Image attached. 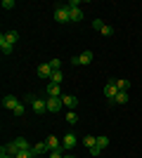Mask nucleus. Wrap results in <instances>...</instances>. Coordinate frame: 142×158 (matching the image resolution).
<instances>
[{"label": "nucleus", "mask_w": 142, "mask_h": 158, "mask_svg": "<svg viewBox=\"0 0 142 158\" xmlns=\"http://www.w3.org/2000/svg\"><path fill=\"white\" fill-rule=\"evenodd\" d=\"M54 21H59V24H69V21H71L67 5H57L54 7Z\"/></svg>", "instance_id": "f257e3e1"}, {"label": "nucleus", "mask_w": 142, "mask_h": 158, "mask_svg": "<svg viewBox=\"0 0 142 158\" xmlns=\"http://www.w3.org/2000/svg\"><path fill=\"white\" fill-rule=\"evenodd\" d=\"M95 59V54L90 52V50H85V52H81V54H76L74 59H71V64H76V66H85V64H90V61Z\"/></svg>", "instance_id": "f03ea898"}, {"label": "nucleus", "mask_w": 142, "mask_h": 158, "mask_svg": "<svg viewBox=\"0 0 142 158\" xmlns=\"http://www.w3.org/2000/svg\"><path fill=\"white\" fill-rule=\"evenodd\" d=\"M76 144H78V137H76L74 132H67V135L62 137V146H64L67 151H71V149H76Z\"/></svg>", "instance_id": "7ed1b4c3"}, {"label": "nucleus", "mask_w": 142, "mask_h": 158, "mask_svg": "<svg viewBox=\"0 0 142 158\" xmlns=\"http://www.w3.org/2000/svg\"><path fill=\"white\" fill-rule=\"evenodd\" d=\"M62 106H64L62 97H47V111H50V113H57V111H62Z\"/></svg>", "instance_id": "20e7f679"}, {"label": "nucleus", "mask_w": 142, "mask_h": 158, "mask_svg": "<svg viewBox=\"0 0 142 158\" xmlns=\"http://www.w3.org/2000/svg\"><path fill=\"white\" fill-rule=\"evenodd\" d=\"M31 109H33V113H45L47 111V99H41V97H36L33 102H31Z\"/></svg>", "instance_id": "39448f33"}, {"label": "nucleus", "mask_w": 142, "mask_h": 158, "mask_svg": "<svg viewBox=\"0 0 142 158\" xmlns=\"http://www.w3.org/2000/svg\"><path fill=\"white\" fill-rule=\"evenodd\" d=\"M45 144H47V149H50V151H59V149H64V146H62V139L54 137V135H50V137L45 139Z\"/></svg>", "instance_id": "423d86ee"}, {"label": "nucleus", "mask_w": 142, "mask_h": 158, "mask_svg": "<svg viewBox=\"0 0 142 158\" xmlns=\"http://www.w3.org/2000/svg\"><path fill=\"white\" fill-rule=\"evenodd\" d=\"M116 94H118V90H116V83H114V80H109L107 85H104V97L114 102V99H116Z\"/></svg>", "instance_id": "0eeeda50"}, {"label": "nucleus", "mask_w": 142, "mask_h": 158, "mask_svg": "<svg viewBox=\"0 0 142 158\" xmlns=\"http://www.w3.org/2000/svg\"><path fill=\"white\" fill-rule=\"evenodd\" d=\"M62 102H64V106H67L69 111H76V106H78V99L74 94H62Z\"/></svg>", "instance_id": "6e6552de"}, {"label": "nucleus", "mask_w": 142, "mask_h": 158, "mask_svg": "<svg viewBox=\"0 0 142 158\" xmlns=\"http://www.w3.org/2000/svg\"><path fill=\"white\" fill-rule=\"evenodd\" d=\"M17 104H19V99L14 97V94H5V97H2V106H5V109H10V111H14V109H17Z\"/></svg>", "instance_id": "1a4fd4ad"}, {"label": "nucleus", "mask_w": 142, "mask_h": 158, "mask_svg": "<svg viewBox=\"0 0 142 158\" xmlns=\"http://www.w3.org/2000/svg\"><path fill=\"white\" fill-rule=\"evenodd\" d=\"M69 17H71V24H76V21L83 19V10L81 7H69Z\"/></svg>", "instance_id": "9d476101"}, {"label": "nucleus", "mask_w": 142, "mask_h": 158, "mask_svg": "<svg viewBox=\"0 0 142 158\" xmlns=\"http://www.w3.org/2000/svg\"><path fill=\"white\" fill-rule=\"evenodd\" d=\"M31 151H33V156H43V153H50V149L45 142H38L36 146H31Z\"/></svg>", "instance_id": "9b49d317"}, {"label": "nucleus", "mask_w": 142, "mask_h": 158, "mask_svg": "<svg viewBox=\"0 0 142 158\" xmlns=\"http://www.w3.org/2000/svg\"><path fill=\"white\" fill-rule=\"evenodd\" d=\"M12 50H14V45H10V43H7L5 35H0V52L7 57V54H12Z\"/></svg>", "instance_id": "f8f14e48"}, {"label": "nucleus", "mask_w": 142, "mask_h": 158, "mask_svg": "<svg viewBox=\"0 0 142 158\" xmlns=\"http://www.w3.org/2000/svg\"><path fill=\"white\" fill-rule=\"evenodd\" d=\"M2 35H5V40L10 43V45H17V40H19V31H14V28L12 31H5Z\"/></svg>", "instance_id": "ddd939ff"}, {"label": "nucleus", "mask_w": 142, "mask_h": 158, "mask_svg": "<svg viewBox=\"0 0 142 158\" xmlns=\"http://www.w3.org/2000/svg\"><path fill=\"white\" fill-rule=\"evenodd\" d=\"M38 76H41V78H52V69H50V64H41L38 66Z\"/></svg>", "instance_id": "4468645a"}, {"label": "nucleus", "mask_w": 142, "mask_h": 158, "mask_svg": "<svg viewBox=\"0 0 142 158\" xmlns=\"http://www.w3.org/2000/svg\"><path fill=\"white\" fill-rule=\"evenodd\" d=\"M2 153H10V156H17L19 153V149H17V144L14 142H10V144H2V149H0Z\"/></svg>", "instance_id": "2eb2a0df"}, {"label": "nucleus", "mask_w": 142, "mask_h": 158, "mask_svg": "<svg viewBox=\"0 0 142 158\" xmlns=\"http://www.w3.org/2000/svg\"><path fill=\"white\" fill-rule=\"evenodd\" d=\"M14 144H17V149H19V151H31L28 139H24V137H17V139H14Z\"/></svg>", "instance_id": "dca6fc26"}, {"label": "nucleus", "mask_w": 142, "mask_h": 158, "mask_svg": "<svg viewBox=\"0 0 142 158\" xmlns=\"http://www.w3.org/2000/svg\"><path fill=\"white\" fill-rule=\"evenodd\" d=\"M47 97H62V87L50 83V85H47Z\"/></svg>", "instance_id": "f3484780"}, {"label": "nucleus", "mask_w": 142, "mask_h": 158, "mask_svg": "<svg viewBox=\"0 0 142 158\" xmlns=\"http://www.w3.org/2000/svg\"><path fill=\"white\" fill-rule=\"evenodd\" d=\"M81 144L85 146V149H93V146L97 144V137H93V135H85V137L81 139Z\"/></svg>", "instance_id": "a211bd4d"}, {"label": "nucleus", "mask_w": 142, "mask_h": 158, "mask_svg": "<svg viewBox=\"0 0 142 158\" xmlns=\"http://www.w3.org/2000/svg\"><path fill=\"white\" fill-rule=\"evenodd\" d=\"M114 83H116V90H118V92H128V90H130V80H114Z\"/></svg>", "instance_id": "6ab92c4d"}, {"label": "nucleus", "mask_w": 142, "mask_h": 158, "mask_svg": "<svg viewBox=\"0 0 142 158\" xmlns=\"http://www.w3.org/2000/svg\"><path fill=\"white\" fill-rule=\"evenodd\" d=\"M62 80H64V73H62V71H52V78H50V83H54V85H62Z\"/></svg>", "instance_id": "aec40b11"}, {"label": "nucleus", "mask_w": 142, "mask_h": 158, "mask_svg": "<svg viewBox=\"0 0 142 158\" xmlns=\"http://www.w3.org/2000/svg\"><path fill=\"white\" fill-rule=\"evenodd\" d=\"M95 146H97L100 151H104V149L109 146V137H97V144H95Z\"/></svg>", "instance_id": "412c9836"}, {"label": "nucleus", "mask_w": 142, "mask_h": 158, "mask_svg": "<svg viewBox=\"0 0 142 158\" xmlns=\"http://www.w3.org/2000/svg\"><path fill=\"white\" fill-rule=\"evenodd\" d=\"M114 104H128V92H118L114 99Z\"/></svg>", "instance_id": "4be33fe9"}, {"label": "nucleus", "mask_w": 142, "mask_h": 158, "mask_svg": "<svg viewBox=\"0 0 142 158\" xmlns=\"http://www.w3.org/2000/svg\"><path fill=\"white\" fill-rule=\"evenodd\" d=\"M67 123H69V125H76V123H78V113H76V111H69L67 113Z\"/></svg>", "instance_id": "5701e85b"}, {"label": "nucleus", "mask_w": 142, "mask_h": 158, "mask_svg": "<svg viewBox=\"0 0 142 158\" xmlns=\"http://www.w3.org/2000/svg\"><path fill=\"white\" fill-rule=\"evenodd\" d=\"M47 64H50V69H52V71H62V61H59V59H50Z\"/></svg>", "instance_id": "b1692460"}, {"label": "nucleus", "mask_w": 142, "mask_h": 158, "mask_svg": "<svg viewBox=\"0 0 142 158\" xmlns=\"http://www.w3.org/2000/svg\"><path fill=\"white\" fill-rule=\"evenodd\" d=\"M24 111H26V109H24V104H21V102H19V104H17V109H14V116H17V118H21V116H24Z\"/></svg>", "instance_id": "393cba45"}, {"label": "nucleus", "mask_w": 142, "mask_h": 158, "mask_svg": "<svg viewBox=\"0 0 142 158\" xmlns=\"http://www.w3.org/2000/svg\"><path fill=\"white\" fill-rule=\"evenodd\" d=\"M102 35H107V38H111V35H114V28H111V26H107V24H104V28H102Z\"/></svg>", "instance_id": "a878e982"}, {"label": "nucleus", "mask_w": 142, "mask_h": 158, "mask_svg": "<svg viewBox=\"0 0 142 158\" xmlns=\"http://www.w3.org/2000/svg\"><path fill=\"white\" fill-rule=\"evenodd\" d=\"M93 28H95V31H102V28H104V21H102V19H95L93 21Z\"/></svg>", "instance_id": "bb28decb"}, {"label": "nucleus", "mask_w": 142, "mask_h": 158, "mask_svg": "<svg viewBox=\"0 0 142 158\" xmlns=\"http://www.w3.org/2000/svg\"><path fill=\"white\" fill-rule=\"evenodd\" d=\"M17 158H36V156H33V151H19Z\"/></svg>", "instance_id": "cd10ccee"}, {"label": "nucleus", "mask_w": 142, "mask_h": 158, "mask_svg": "<svg viewBox=\"0 0 142 158\" xmlns=\"http://www.w3.org/2000/svg\"><path fill=\"white\" fill-rule=\"evenodd\" d=\"M2 7H5V10H12V7H14V0H2Z\"/></svg>", "instance_id": "c85d7f7f"}, {"label": "nucleus", "mask_w": 142, "mask_h": 158, "mask_svg": "<svg viewBox=\"0 0 142 158\" xmlns=\"http://www.w3.org/2000/svg\"><path fill=\"white\" fill-rule=\"evenodd\" d=\"M88 151H90V156H93V158L100 156V149H97V146H93V149H88Z\"/></svg>", "instance_id": "c756f323"}, {"label": "nucleus", "mask_w": 142, "mask_h": 158, "mask_svg": "<svg viewBox=\"0 0 142 158\" xmlns=\"http://www.w3.org/2000/svg\"><path fill=\"white\" fill-rule=\"evenodd\" d=\"M67 7H81V2H78V0H71V2H67Z\"/></svg>", "instance_id": "7c9ffc66"}, {"label": "nucleus", "mask_w": 142, "mask_h": 158, "mask_svg": "<svg viewBox=\"0 0 142 158\" xmlns=\"http://www.w3.org/2000/svg\"><path fill=\"white\" fill-rule=\"evenodd\" d=\"M0 158H17V156H10V153H2V151H0Z\"/></svg>", "instance_id": "2f4dec72"}, {"label": "nucleus", "mask_w": 142, "mask_h": 158, "mask_svg": "<svg viewBox=\"0 0 142 158\" xmlns=\"http://www.w3.org/2000/svg\"><path fill=\"white\" fill-rule=\"evenodd\" d=\"M64 158H78L76 153H64Z\"/></svg>", "instance_id": "473e14b6"}]
</instances>
